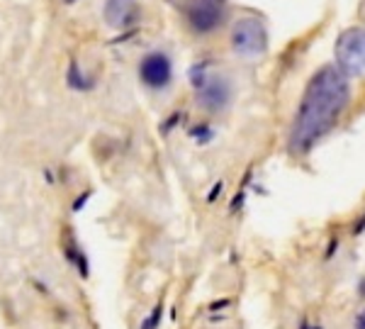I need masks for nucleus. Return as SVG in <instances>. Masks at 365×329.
Segmentation results:
<instances>
[{"instance_id": "nucleus-3", "label": "nucleus", "mask_w": 365, "mask_h": 329, "mask_svg": "<svg viewBox=\"0 0 365 329\" xmlns=\"http://www.w3.org/2000/svg\"><path fill=\"white\" fill-rule=\"evenodd\" d=\"M232 46L241 56H258L268 46V32L256 17H241L232 29Z\"/></svg>"}, {"instance_id": "nucleus-6", "label": "nucleus", "mask_w": 365, "mask_h": 329, "mask_svg": "<svg viewBox=\"0 0 365 329\" xmlns=\"http://www.w3.org/2000/svg\"><path fill=\"white\" fill-rule=\"evenodd\" d=\"M105 17L115 27L127 25L129 17H134V3L132 0H110L108 8H105Z\"/></svg>"}, {"instance_id": "nucleus-5", "label": "nucleus", "mask_w": 365, "mask_h": 329, "mask_svg": "<svg viewBox=\"0 0 365 329\" xmlns=\"http://www.w3.org/2000/svg\"><path fill=\"white\" fill-rule=\"evenodd\" d=\"M139 76L149 88H163L170 81V61L166 54H149L139 64Z\"/></svg>"}, {"instance_id": "nucleus-4", "label": "nucleus", "mask_w": 365, "mask_h": 329, "mask_svg": "<svg viewBox=\"0 0 365 329\" xmlns=\"http://www.w3.org/2000/svg\"><path fill=\"white\" fill-rule=\"evenodd\" d=\"M185 17L195 32H212L225 17V0H187Z\"/></svg>"}, {"instance_id": "nucleus-2", "label": "nucleus", "mask_w": 365, "mask_h": 329, "mask_svg": "<svg viewBox=\"0 0 365 329\" xmlns=\"http://www.w3.org/2000/svg\"><path fill=\"white\" fill-rule=\"evenodd\" d=\"M336 64L344 76H363L365 74V29L349 27L336 39Z\"/></svg>"}, {"instance_id": "nucleus-1", "label": "nucleus", "mask_w": 365, "mask_h": 329, "mask_svg": "<svg viewBox=\"0 0 365 329\" xmlns=\"http://www.w3.org/2000/svg\"><path fill=\"white\" fill-rule=\"evenodd\" d=\"M349 96V79L336 66H324L312 76L290 132V149L295 154L309 151L339 122Z\"/></svg>"}, {"instance_id": "nucleus-7", "label": "nucleus", "mask_w": 365, "mask_h": 329, "mask_svg": "<svg viewBox=\"0 0 365 329\" xmlns=\"http://www.w3.org/2000/svg\"><path fill=\"white\" fill-rule=\"evenodd\" d=\"M356 329H365V310L361 315H358V320H356Z\"/></svg>"}]
</instances>
